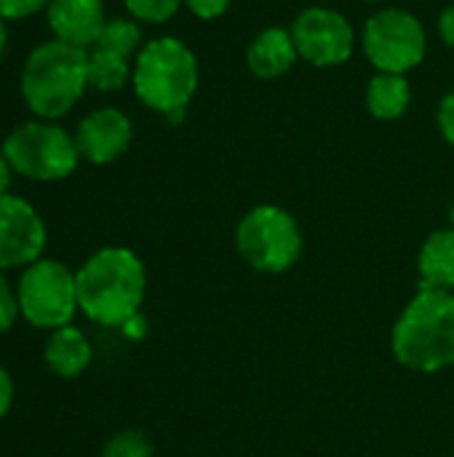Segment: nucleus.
<instances>
[{
	"label": "nucleus",
	"mask_w": 454,
	"mask_h": 457,
	"mask_svg": "<svg viewBox=\"0 0 454 457\" xmlns=\"http://www.w3.org/2000/svg\"><path fill=\"white\" fill-rule=\"evenodd\" d=\"M78 278V305L83 316L102 327H126L147 295V273L142 260L126 246H104L94 252Z\"/></svg>",
	"instance_id": "nucleus-1"
},
{
	"label": "nucleus",
	"mask_w": 454,
	"mask_h": 457,
	"mask_svg": "<svg viewBox=\"0 0 454 457\" xmlns=\"http://www.w3.org/2000/svg\"><path fill=\"white\" fill-rule=\"evenodd\" d=\"M396 361L412 372L433 375L454 364V292L420 287L391 332Z\"/></svg>",
	"instance_id": "nucleus-2"
},
{
	"label": "nucleus",
	"mask_w": 454,
	"mask_h": 457,
	"mask_svg": "<svg viewBox=\"0 0 454 457\" xmlns=\"http://www.w3.org/2000/svg\"><path fill=\"white\" fill-rule=\"evenodd\" d=\"M198 59L193 48L171 35L147 40L134 59L131 86L139 102L169 120H182L198 91Z\"/></svg>",
	"instance_id": "nucleus-3"
},
{
	"label": "nucleus",
	"mask_w": 454,
	"mask_h": 457,
	"mask_svg": "<svg viewBox=\"0 0 454 457\" xmlns=\"http://www.w3.org/2000/svg\"><path fill=\"white\" fill-rule=\"evenodd\" d=\"M88 88V51L48 40L29 51L21 70V96L27 107L43 118L56 120L67 115Z\"/></svg>",
	"instance_id": "nucleus-4"
},
{
	"label": "nucleus",
	"mask_w": 454,
	"mask_h": 457,
	"mask_svg": "<svg viewBox=\"0 0 454 457\" xmlns=\"http://www.w3.org/2000/svg\"><path fill=\"white\" fill-rule=\"evenodd\" d=\"M305 249L297 217L276 204L249 209L235 228V252L257 273L281 276L292 270Z\"/></svg>",
	"instance_id": "nucleus-5"
},
{
	"label": "nucleus",
	"mask_w": 454,
	"mask_h": 457,
	"mask_svg": "<svg viewBox=\"0 0 454 457\" xmlns=\"http://www.w3.org/2000/svg\"><path fill=\"white\" fill-rule=\"evenodd\" d=\"M3 153L13 174L37 182H59L70 177L80 161L75 137L67 134L62 126H56V120H43V118L16 126L5 137Z\"/></svg>",
	"instance_id": "nucleus-6"
},
{
	"label": "nucleus",
	"mask_w": 454,
	"mask_h": 457,
	"mask_svg": "<svg viewBox=\"0 0 454 457\" xmlns=\"http://www.w3.org/2000/svg\"><path fill=\"white\" fill-rule=\"evenodd\" d=\"M19 313L40 329H62L67 327L78 305V278L75 273L59 260H37L24 268L19 287H16Z\"/></svg>",
	"instance_id": "nucleus-7"
},
{
	"label": "nucleus",
	"mask_w": 454,
	"mask_h": 457,
	"mask_svg": "<svg viewBox=\"0 0 454 457\" xmlns=\"http://www.w3.org/2000/svg\"><path fill=\"white\" fill-rule=\"evenodd\" d=\"M361 46L377 72L407 75L428 54V35L423 21L404 8H383L364 24Z\"/></svg>",
	"instance_id": "nucleus-8"
},
{
	"label": "nucleus",
	"mask_w": 454,
	"mask_h": 457,
	"mask_svg": "<svg viewBox=\"0 0 454 457\" xmlns=\"http://www.w3.org/2000/svg\"><path fill=\"white\" fill-rule=\"evenodd\" d=\"M297 54L313 67H340L353 56L356 32L351 21L326 5H310L297 13L289 27Z\"/></svg>",
	"instance_id": "nucleus-9"
},
{
	"label": "nucleus",
	"mask_w": 454,
	"mask_h": 457,
	"mask_svg": "<svg viewBox=\"0 0 454 457\" xmlns=\"http://www.w3.org/2000/svg\"><path fill=\"white\" fill-rule=\"evenodd\" d=\"M45 249V225L32 204L0 195V270L29 268Z\"/></svg>",
	"instance_id": "nucleus-10"
},
{
	"label": "nucleus",
	"mask_w": 454,
	"mask_h": 457,
	"mask_svg": "<svg viewBox=\"0 0 454 457\" xmlns=\"http://www.w3.org/2000/svg\"><path fill=\"white\" fill-rule=\"evenodd\" d=\"M131 139H134L131 118L118 107H99L88 112L75 131V145L80 158L96 166H107L118 161L131 147Z\"/></svg>",
	"instance_id": "nucleus-11"
},
{
	"label": "nucleus",
	"mask_w": 454,
	"mask_h": 457,
	"mask_svg": "<svg viewBox=\"0 0 454 457\" xmlns=\"http://www.w3.org/2000/svg\"><path fill=\"white\" fill-rule=\"evenodd\" d=\"M45 19L56 40L86 51L94 48L107 21L102 0H48Z\"/></svg>",
	"instance_id": "nucleus-12"
},
{
	"label": "nucleus",
	"mask_w": 454,
	"mask_h": 457,
	"mask_svg": "<svg viewBox=\"0 0 454 457\" xmlns=\"http://www.w3.org/2000/svg\"><path fill=\"white\" fill-rule=\"evenodd\" d=\"M297 59L300 54L289 27H268L257 32L246 48V67L252 70L254 78L262 80H276L286 75Z\"/></svg>",
	"instance_id": "nucleus-13"
},
{
	"label": "nucleus",
	"mask_w": 454,
	"mask_h": 457,
	"mask_svg": "<svg viewBox=\"0 0 454 457\" xmlns=\"http://www.w3.org/2000/svg\"><path fill=\"white\" fill-rule=\"evenodd\" d=\"M91 356H94V351H91L88 337L72 324H67L62 329H54L48 343H45V364H48V370L54 375H59V378H67V380L80 378L88 370Z\"/></svg>",
	"instance_id": "nucleus-14"
},
{
	"label": "nucleus",
	"mask_w": 454,
	"mask_h": 457,
	"mask_svg": "<svg viewBox=\"0 0 454 457\" xmlns=\"http://www.w3.org/2000/svg\"><path fill=\"white\" fill-rule=\"evenodd\" d=\"M417 270L423 287L454 292V228L431 233L417 254Z\"/></svg>",
	"instance_id": "nucleus-15"
},
{
	"label": "nucleus",
	"mask_w": 454,
	"mask_h": 457,
	"mask_svg": "<svg viewBox=\"0 0 454 457\" xmlns=\"http://www.w3.org/2000/svg\"><path fill=\"white\" fill-rule=\"evenodd\" d=\"M412 104V86L407 75L375 72L367 86V110L377 120H396Z\"/></svg>",
	"instance_id": "nucleus-16"
},
{
	"label": "nucleus",
	"mask_w": 454,
	"mask_h": 457,
	"mask_svg": "<svg viewBox=\"0 0 454 457\" xmlns=\"http://www.w3.org/2000/svg\"><path fill=\"white\" fill-rule=\"evenodd\" d=\"M131 72H134V67L128 64L126 56L104 51V48L88 51V88L120 91L131 80Z\"/></svg>",
	"instance_id": "nucleus-17"
},
{
	"label": "nucleus",
	"mask_w": 454,
	"mask_h": 457,
	"mask_svg": "<svg viewBox=\"0 0 454 457\" xmlns=\"http://www.w3.org/2000/svg\"><path fill=\"white\" fill-rule=\"evenodd\" d=\"M142 27L136 19H123V16H115V19H107L94 48H104V51H112V54H120L126 59H131L134 54L142 51Z\"/></svg>",
	"instance_id": "nucleus-18"
},
{
	"label": "nucleus",
	"mask_w": 454,
	"mask_h": 457,
	"mask_svg": "<svg viewBox=\"0 0 454 457\" xmlns=\"http://www.w3.org/2000/svg\"><path fill=\"white\" fill-rule=\"evenodd\" d=\"M102 457H153V442L142 431L126 428L107 439Z\"/></svg>",
	"instance_id": "nucleus-19"
},
{
	"label": "nucleus",
	"mask_w": 454,
	"mask_h": 457,
	"mask_svg": "<svg viewBox=\"0 0 454 457\" xmlns=\"http://www.w3.org/2000/svg\"><path fill=\"white\" fill-rule=\"evenodd\" d=\"M182 3L185 0H123L131 19L144 24H166L169 19H174Z\"/></svg>",
	"instance_id": "nucleus-20"
},
{
	"label": "nucleus",
	"mask_w": 454,
	"mask_h": 457,
	"mask_svg": "<svg viewBox=\"0 0 454 457\" xmlns=\"http://www.w3.org/2000/svg\"><path fill=\"white\" fill-rule=\"evenodd\" d=\"M19 316V300H16V289H11V284L5 281V276L0 273V335L8 332L13 327Z\"/></svg>",
	"instance_id": "nucleus-21"
},
{
	"label": "nucleus",
	"mask_w": 454,
	"mask_h": 457,
	"mask_svg": "<svg viewBox=\"0 0 454 457\" xmlns=\"http://www.w3.org/2000/svg\"><path fill=\"white\" fill-rule=\"evenodd\" d=\"M48 0H0V19L3 21H19L37 11H43Z\"/></svg>",
	"instance_id": "nucleus-22"
},
{
	"label": "nucleus",
	"mask_w": 454,
	"mask_h": 457,
	"mask_svg": "<svg viewBox=\"0 0 454 457\" xmlns=\"http://www.w3.org/2000/svg\"><path fill=\"white\" fill-rule=\"evenodd\" d=\"M233 0H185L187 11L203 21H211V19H219L225 16V11L230 8Z\"/></svg>",
	"instance_id": "nucleus-23"
},
{
	"label": "nucleus",
	"mask_w": 454,
	"mask_h": 457,
	"mask_svg": "<svg viewBox=\"0 0 454 457\" xmlns=\"http://www.w3.org/2000/svg\"><path fill=\"white\" fill-rule=\"evenodd\" d=\"M436 123L442 137L454 147V88L439 102V112H436Z\"/></svg>",
	"instance_id": "nucleus-24"
},
{
	"label": "nucleus",
	"mask_w": 454,
	"mask_h": 457,
	"mask_svg": "<svg viewBox=\"0 0 454 457\" xmlns=\"http://www.w3.org/2000/svg\"><path fill=\"white\" fill-rule=\"evenodd\" d=\"M11 404H13V380H11V375L0 367V418L8 415Z\"/></svg>",
	"instance_id": "nucleus-25"
},
{
	"label": "nucleus",
	"mask_w": 454,
	"mask_h": 457,
	"mask_svg": "<svg viewBox=\"0 0 454 457\" xmlns=\"http://www.w3.org/2000/svg\"><path fill=\"white\" fill-rule=\"evenodd\" d=\"M439 35L450 48H454V3L447 5L439 16Z\"/></svg>",
	"instance_id": "nucleus-26"
},
{
	"label": "nucleus",
	"mask_w": 454,
	"mask_h": 457,
	"mask_svg": "<svg viewBox=\"0 0 454 457\" xmlns=\"http://www.w3.org/2000/svg\"><path fill=\"white\" fill-rule=\"evenodd\" d=\"M11 174H13V169H11V163H8V158H5V153H3V147H0V195L8 193Z\"/></svg>",
	"instance_id": "nucleus-27"
},
{
	"label": "nucleus",
	"mask_w": 454,
	"mask_h": 457,
	"mask_svg": "<svg viewBox=\"0 0 454 457\" xmlns=\"http://www.w3.org/2000/svg\"><path fill=\"white\" fill-rule=\"evenodd\" d=\"M3 51H5V21L0 19V59H3Z\"/></svg>",
	"instance_id": "nucleus-28"
},
{
	"label": "nucleus",
	"mask_w": 454,
	"mask_h": 457,
	"mask_svg": "<svg viewBox=\"0 0 454 457\" xmlns=\"http://www.w3.org/2000/svg\"><path fill=\"white\" fill-rule=\"evenodd\" d=\"M450 222H452V228H454V204H452V209H450Z\"/></svg>",
	"instance_id": "nucleus-29"
},
{
	"label": "nucleus",
	"mask_w": 454,
	"mask_h": 457,
	"mask_svg": "<svg viewBox=\"0 0 454 457\" xmlns=\"http://www.w3.org/2000/svg\"><path fill=\"white\" fill-rule=\"evenodd\" d=\"M364 3H380V0H364Z\"/></svg>",
	"instance_id": "nucleus-30"
}]
</instances>
